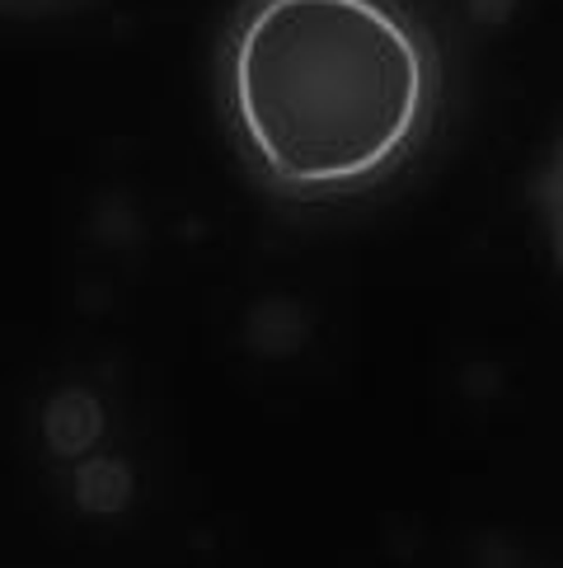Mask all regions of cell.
<instances>
[{"instance_id":"obj_1","label":"cell","mask_w":563,"mask_h":568,"mask_svg":"<svg viewBox=\"0 0 563 568\" xmlns=\"http://www.w3.org/2000/svg\"><path fill=\"white\" fill-rule=\"evenodd\" d=\"M216 80L239 165L291 207L390 189L447 113V52L413 0H239Z\"/></svg>"}]
</instances>
